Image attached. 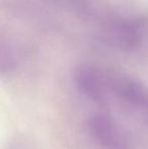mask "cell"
Wrapping results in <instances>:
<instances>
[{
    "mask_svg": "<svg viewBox=\"0 0 148 149\" xmlns=\"http://www.w3.org/2000/svg\"><path fill=\"white\" fill-rule=\"evenodd\" d=\"M22 52L14 42L0 37V76L15 72L22 60Z\"/></svg>",
    "mask_w": 148,
    "mask_h": 149,
    "instance_id": "5",
    "label": "cell"
},
{
    "mask_svg": "<svg viewBox=\"0 0 148 149\" xmlns=\"http://www.w3.org/2000/svg\"><path fill=\"white\" fill-rule=\"evenodd\" d=\"M108 87L114 95L148 122V86L131 75L105 69Z\"/></svg>",
    "mask_w": 148,
    "mask_h": 149,
    "instance_id": "2",
    "label": "cell"
},
{
    "mask_svg": "<svg viewBox=\"0 0 148 149\" xmlns=\"http://www.w3.org/2000/svg\"><path fill=\"white\" fill-rule=\"evenodd\" d=\"M1 149H33V146L24 137L14 136L5 142Z\"/></svg>",
    "mask_w": 148,
    "mask_h": 149,
    "instance_id": "6",
    "label": "cell"
},
{
    "mask_svg": "<svg viewBox=\"0 0 148 149\" xmlns=\"http://www.w3.org/2000/svg\"><path fill=\"white\" fill-rule=\"evenodd\" d=\"M74 85L81 94L99 106H105L110 100V91L105 69L89 64L76 67L73 72Z\"/></svg>",
    "mask_w": 148,
    "mask_h": 149,
    "instance_id": "4",
    "label": "cell"
},
{
    "mask_svg": "<svg viewBox=\"0 0 148 149\" xmlns=\"http://www.w3.org/2000/svg\"><path fill=\"white\" fill-rule=\"evenodd\" d=\"M147 30V22L142 16L123 15L107 20L101 33L104 41L109 46L130 52L142 45Z\"/></svg>",
    "mask_w": 148,
    "mask_h": 149,
    "instance_id": "1",
    "label": "cell"
},
{
    "mask_svg": "<svg viewBox=\"0 0 148 149\" xmlns=\"http://www.w3.org/2000/svg\"><path fill=\"white\" fill-rule=\"evenodd\" d=\"M90 136L105 149H132L125 131L110 115L95 113L87 120Z\"/></svg>",
    "mask_w": 148,
    "mask_h": 149,
    "instance_id": "3",
    "label": "cell"
}]
</instances>
